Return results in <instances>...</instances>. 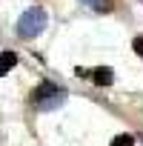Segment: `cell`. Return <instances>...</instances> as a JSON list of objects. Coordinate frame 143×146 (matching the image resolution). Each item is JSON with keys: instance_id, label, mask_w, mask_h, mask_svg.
Instances as JSON below:
<instances>
[{"instance_id": "obj_1", "label": "cell", "mask_w": 143, "mask_h": 146, "mask_svg": "<svg viewBox=\"0 0 143 146\" xmlns=\"http://www.w3.org/2000/svg\"><path fill=\"white\" fill-rule=\"evenodd\" d=\"M46 23H49V15H46V9H40V6H34V9H26V12H23V17L17 20V35L29 40V37L40 35V32L46 29Z\"/></svg>"}, {"instance_id": "obj_2", "label": "cell", "mask_w": 143, "mask_h": 146, "mask_svg": "<svg viewBox=\"0 0 143 146\" xmlns=\"http://www.w3.org/2000/svg\"><path fill=\"white\" fill-rule=\"evenodd\" d=\"M32 103H34V109H40V112L57 109L60 103H66V89H63V86H54V83H43V86H37V92L32 95Z\"/></svg>"}, {"instance_id": "obj_3", "label": "cell", "mask_w": 143, "mask_h": 146, "mask_svg": "<svg viewBox=\"0 0 143 146\" xmlns=\"http://www.w3.org/2000/svg\"><path fill=\"white\" fill-rule=\"evenodd\" d=\"M89 78H92V83H97V86H112V83H115V72H112L109 66H100V69L89 72Z\"/></svg>"}, {"instance_id": "obj_4", "label": "cell", "mask_w": 143, "mask_h": 146, "mask_svg": "<svg viewBox=\"0 0 143 146\" xmlns=\"http://www.w3.org/2000/svg\"><path fill=\"white\" fill-rule=\"evenodd\" d=\"M15 63H17V54H15V52H3V54H0V78L6 75Z\"/></svg>"}, {"instance_id": "obj_5", "label": "cell", "mask_w": 143, "mask_h": 146, "mask_svg": "<svg viewBox=\"0 0 143 146\" xmlns=\"http://www.w3.org/2000/svg\"><path fill=\"white\" fill-rule=\"evenodd\" d=\"M109 146H134V137H132V135H117Z\"/></svg>"}, {"instance_id": "obj_6", "label": "cell", "mask_w": 143, "mask_h": 146, "mask_svg": "<svg viewBox=\"0 0 143 146\" xmlns=\"http://www.w3.org/2000/svg\"><path fill=\"white\" fill-rule=\"evenodd\" d=\"M132 49H134V52H137V54L143 57V35H137V37L132 40Z\"/></svg>"}, {"instance_id": "obj_7", "label": "cell", "mask_w": 143, "mask_h": 146, "mask_svg": "<svg viewBox=\"0 0 143 146\" xmlns=\"http://www.w3.org/2000/svg\"><path fill=\"white\" fill-rule=\"evenodd\" d=\"M83 3H89V6H95V0H83Z\"/></svg>"}]
</instances>
